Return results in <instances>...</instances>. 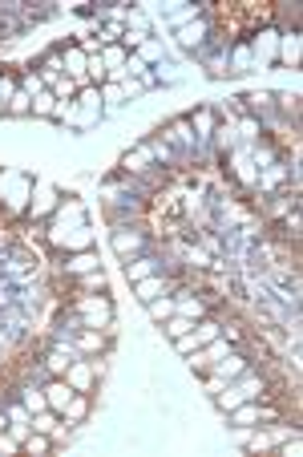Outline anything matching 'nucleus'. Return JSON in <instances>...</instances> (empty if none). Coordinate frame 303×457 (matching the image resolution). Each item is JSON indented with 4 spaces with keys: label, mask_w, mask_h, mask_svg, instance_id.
I'll return each mask as SVG.
<instances>
[{
    "label": "nucleus",
    "mask_w": 303,
    "mask_h": 457,
    "mask_svg": "<svg viewBox=\"0 0 303 457\" xmlns=\"http://www.w3.org/2000/svg\"><path fill=\"white\" fill-rule=\"evenodd\" d=\"M65 380L73 385L77 392H89L97 385V373H94V360L89 356H77L73 364H69V373H65Z\"/></svg>",
    "instance_id": "obj_4"
},
{
    "label": "nucleus",
    "mask_w": 303,
    "mask_h": 457,
    "mask_svg": "<svg viewBox=\"0 0 303 457\" xmlns=\"http://www.w3.org/2000/svg\"><path fill=\"white\" fill-rule=\"evenodd\" d=\"M20 449H25V453H49V449H53V441H49V433H37V429H32L29 437L20 441Z\"/></svg>",
    "instance_id": "obj_8"
},
{
    "label": "nucleus",
    "mask_w": 303,
    "mask_h": 457,
    "mask_svg": "<svg viewBox=\"0 0 303 457\" xmlns=\"http://www.w3.org/2000/svg\"><path fill=\"white\" fill-rule=\"evenodd\" d=\"M4 114H32V98L25 94V89H16L13 98L4 101Z\"/></svg>",
    "instance_id": "obj_10"
},
{
    "label": "nucleus",
    "mask_w": 303,
    "mask_h": 457,
    "mask_svg": "<svg viewBox=\"0 0 303 457\" xmlns=\"http://www.w3.org/2000/svg\"><path fill=\"white\" fill-rule=\"evenodd\" d=\"M32 114H41V117L57 114V98H53V94H37V101H32Z\"/></svg>",
    "instance_id": "obj_11"
},
{
    "label": "nucleus",
    "mask_w": 303,
    "mask_h": 457,
    "mask_svg": "<svg viewBox=\"0 0 303 457\" xmlns=\"http://www.w3.org/2000/svg\"><path fill=\"white\" fill-rule=\"evenodd\" d=\"M207 33H210V13L207 17H198V20H191V25H182L178 29V41H182V49H202L207 45Z\"/></svg>",
    "instance_id": "obj_5"
},
{
    "label": "nucleus",
    "mask_w": 303,
    "mask_h": 457,
    "mask_svg": "<svg viewBox=\"0 0 303 457\" xmlns=\"http://www.w3.org/2000/svg\"><path fill=\"white\" fill-rule=\"evenodd\" d=\"M85 413H89V392H73V397H69V405H65V425H73V421H81V417H85Z\"/></svg>",
    "instance_id": "obj_7"
},
{
    "label": "nucleus",
    "mask_w": 303,
    "mask_h": 457,
    "mask_svg": "<svg viewBox=\"0 0 303 457\" xmlns=\"http://www.w3.org/2000/svg\"><path fill=\"white\" fill-rule=\"evenodd\" d=\"M32 429H37V433H49V437H53V433L61 429V425H57V413H53V408H41V413L32 417Z\"/></svg>",
    "instance_id": "obj_9"
},
{
    "label": "nucleus",
    "mask_w": 303,
    "mask_h": 457,
    "mask_svg": "<svg viewBox=\"0 0 303 457\" xmlns=\"http://www.w3.org/2000/svg\"><path fill=\"white\" fill-rule=\"evenodd\" d=\"M162 271V255L154 251V255H138V259L126 263V276L129 279H146V276H158Z\"/></svg>",
    "instance_id": "obj_6"
},
{
    "label": "nucleus",
    "mask_w": 303,
    "mask_h": 457,
    "mask_svg": "<svg viewBox=\"0 0 303 457\" xmlns=\"http://www.w3.org/2000/svg\"><path fill=\"white\" fill-rule=\"evenodd\" d=\"M146 308H150V316H154V320H162V316H174V300H150Z\"/></svg>",
    "instance_id": "obj_13"
},
{
    "label": "nucleus",
    "mask_w": 303,
    "mask_h": 457,
    "mask_svg": "<svg viewBox=\"0 0 303 457\" xmlns=\"http://www.w3.org/2000/svg\"><path fill=\"white\" fill-rule=\"evenodd\" d=\"M194 328V320H186V316H170V324H166V332H170V336H186V332H191Z\"/></svg>",
    "instance_id": "obj_12"
},
{
    "label": "nucleus",
    "mask_w": 303,
    "mask_h": 457,
    "mask_svg": "<svg viewBox=\"0 0 303 457\" xmlns=\"http://www.w3.org/2000/svg\"><path fill=\"white\" fill-rule=\"evenodd\" d=\"M122 41H126V45H146V37H142V33H126Z\"/></svg>",
    "instance_id": "obj_16"
},
{
    "label": "nucleus",
    "mask_w": 303,
    "mask_h": 457,
    "mask_svg": "<svg viewBox=\"0 0 303 457\" xmlns=\"http://www.w3.org/2000/svg\"><path fill=\"white\" fill-rule=\"evenodd\" d=\"M105 61H110V65H122L126 57H122V49H110V53H105Z\"/></svg>",
    "instance_id": "obj_15"
},
{
    "label": "nucleus",
    "mask_w": 303,
    "mask_h": 457,
    "mask_svg": "<svg viewBox=\"0 0 303 457\" xmlns=\"http://www.w3.org/2000/svg\"><path fill=\"white\" fill-rule=\"evenodd\" d=\"M41 392H45V405L53 408V413H57V417H61L65 413V405H69V397H73V385H69V380H65V376H49L45 385H41Z\"/></svg>",
    "instance_id": "obj_3"
},
{
    "label": "nucleus",
    "mask_w": 303,
    "mask_h": 457,
    "mask_svg": "<svg viewBox=\"0 0 303 457\" xmlns=\"http://www.w3.org/2000/svg\"><path fill=\"white\" fill-rule=\"evenodd\" d=\"M198 348V340H194V332H186V336H178V352H194Z\"/></svg>",
    "instance_id": "obj_14"
},
{
    "label": "nucleus",
    "mask_w": 303,
    "mask_h": 457,
    "mask_svg": "<svg viewBox=\"0 0 303 457\" xmlns=\"http://www.w3.org/2000/svg\"><path fill=\"white\" fill-rule=\"evenodd\" d=\"M4 429H8V413H4V408H0V433H4Z\"/></svg>",
    "instance_id": "obj_17"
},
{
    "label": "nucleus",
    "mask_w": 303,
    "mask_h": 457,
    "mask_svg": "<svg viewBox=\"0 0 303 457\" xmlns=\"http://www.w3.org/2000/svg\"><path fill=\"white\" fill-rule=\"evenodd\" d=\"M69 304H73V311L81 316L85 328H101V332L113 336V304L105 295H81V300H69Z\"/></svg>",
    "instance_id": "obj_1"
},
{
    "label": "nucleus",
    "mask_w": 303,
    "mask_h": 457,
    "mask_svg": "<svg viewBox=\"0 0 303 457\" xmlns=\"http://www.w3.org/2000/svg\"><path fill=\"white\" fill-rule=\"evenodd\" d=\"M69 344H73L77 356H105V348H110V332H101V328H81Z\"/></svg>",
    "instance_id": "obj_2"
}]
</instances>
